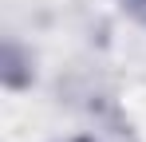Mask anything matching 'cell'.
Here are the masks:
<instances>
[{"instance_id": "obj_2", "label": "cell", "mask_w": 146, "mask_h": 142, "mask_svg": "<svg viewBox=\"0 0 146 142\" xmlns=\"http://www.w3.org/2000/svg\"><path fill=\"white\" fill-rule=\"evenodd\" d=\"M119 4H122V12H126L130 20H138L146 28V0H119Z\"/></svg>"}, {"instance_id": "obj_1", "label": "cell", "mask_w": 146, "mask_h": 142, "mask_svg": "<svg viewBox=\"0 0 146 142\" xmlns=\"http://www.w3.org/2000/svg\"><path fill=\"white\" fill-rule=\"evenodd\" d=\"M0 75H4V87H8V91H24L28 83L36 79L32 55H28L20 44H8L4 47V67H0Z\"/></svg>"}, {"instance_id": "obj_3", "label": "cell", "mask_w": 146, "mask_h": 142, "mask_svg": "<svg viewBox=\"0 0 146 142\" xmlns=\"http://www.w3.org/2000/svg\"><path fill=\"white\" fill-rule=\"evenodd\" d=\"M75 142H95V138H75Z\"/></svg>"}]
</instances>
